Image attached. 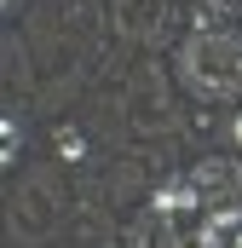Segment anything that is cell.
Here are the masks:
<instances>
[{
	"instance_id": "obj_5",
	"label": "cell",
	"mask_w": 242,
	"mask_h": 248,
	"mask_svg": "<svg viewBox=\"0 0 242 248\" xmlns=\"http://www.w3.org/2000/svg\"><path fill=\"white\" fill-rule=\"evenodd\" d=\"M0 6H6V12H12V6H17V0H0Z\"/></svg>"
},
{
	"instance_id": "obj_2",
	"label": "cell",
	"mask_w": 242,
	"mask_h": 248,
	"mask_svg": "<svg viewBox=\"0 0 242 248\" xmlns=\"http://www.w3.org/2000/svg\"><path fill=\"white\" fill-rule=\"evenodd\" d=\"M167 214H184V208H196V185H162V196H156Z\"/></svg>"
},
{
	"instance_id": "obj_3",
	"label": "cell",
	"mask_w": 242,
	"mask_h": 248,
	"mask_svg": "<svg viewBox=\"0 0 242 248\" xmlns=\"http://www.w3.org/2000/svg\"><path fill=\"white\" fill-rule=\"evenodd\" d=\"M17 144H23V127H17V116H6V127H0V162H12Z\"/></svg>"
},
{
	"instance_id": "obj_1",
	"label": "cell",
	"mask_w": 242,
	"mask_h": 248,
	"mask_svg": "<svg viewBox=\"0 0 242 248\" xmlns=\"http://www.w3.org/2000/svg\"><path fill=\"white\" fill-rule=\"evenodd\" d=\"M184 81L208 98H237L242 93V41L231 35H196L184 46Z\"/></svg>"
},
{
	"instance_id": "obj_4",
	"label": "cell",
	"mask_w": 242,
	"mask_h": 248,
	"mask_svg": "<svg viewBox=\"0 0 242 248\" xmlns=\"http://www.w3.org/2000/svg\"><path fill=\"white\" fill-rule=\"evenodd\" d=\"M237 144H242V116H237Z\"/></svg>"
},
{
	"instance_id": "obj_6",
	"label": "cell",
	"mask_w": 242,
	"mask_h": 248,
	"mask_svg": "<svg viewBox=\"0 0 242 248\" xmlns=\"http://www.w3.org/2000/svg\"><path fill=\"white\" fill-rule=\"evenodd\" d=\"M237 248H242V237H237Z\"/></svg>"
}]
</instances>
